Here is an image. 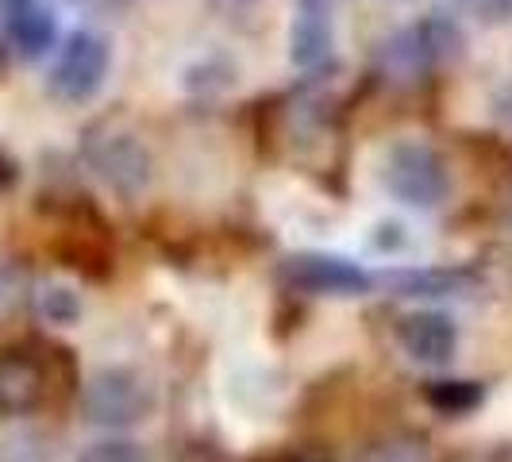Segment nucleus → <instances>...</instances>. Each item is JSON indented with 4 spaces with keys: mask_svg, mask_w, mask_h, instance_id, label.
<instances>
[{
    "mask_svg": "<svg viewBox=\"0 0 512 462\" xmlns=\"http://www.w3.org/2000/svg\"><path fill=\"white\" fill-rule=\"evenodd\" d=\"M382 189L405 208H439L447 201L451 174L443 154L424 139H401L382 158Z\"/></svg>",
    "mask_w": 512,
    "mask_h": 462,
    "instance_id": "1",
    "label": "nucleus"
},
{
    "mask_svg": "<svg viewBox=\"0 0 512 462\" xmlns=\"http://www.w3.org/2000/svg\"><path fill=\"white\" fill-rule=\"evenodd\" d=\"M466 51V31L459 20L428 12L424 20L397 31L382 43V70L393 77H420L436 66H447Z\"/></svg>",
    "mask_w": 512,
    "mask_h": 462,
    "instance_id": "2",
    "label": "nucleus"
},
{
    "mask_svg": "<svg viewBox=\"0 0 512 462\" xmlns=\"http://www.w3.org/2000/svg\"><path fill=\"white\" fill-rule=\"evenodd\" d=\"M154 412V389L139 370L101 366L81 385V416L97 428H131Z\"/></svg>",
    "mask_w": 512,
    "mask_h": 462,
    "instance_id": "3",
    "label": "nucleus"
},
{
    "mask_svg": "<svg viewBox=\"0 0 512 462\" xmlns=\"http://www.w3.org/2000/svg\"><path fill=\"white\" fill-rule=\"evenodd\" d=\"M108 70H112V43L93 27H77L58 43L47 89L62 104H85L104 89Z\"/></svg>",
    "mask_w": 512,
    "mask_h": 462,
    "instance_id": "4",
    "label": "nucleus"
},
{
    "mask_svg": "<svg viewBox=\"0 0 512 462\" xmlns=\"http://www.w3.org/2000/svg\"><path fill=\"white\" fill-rule=\"evenodd\" d=\"M278 278L285 289L305 293V297H366L374 289V274L362 270L359 262L347 255H332V251H297V255L282 258Z\"/></svg>",
    "mask_w": 512,
    "mask_h": 462,
    "instance_id": "5",
    "label": "nucleus"
},
{
    "mask_svg": "<svg viewBox=\"0 0 512 462\" xmlns=\"http://www.w3.org/2000/svg\"><path fill=\"white\" fill-rule=\"evenodd\" d=\"M85 162L97 178L120 193V197H139L154 178L151 154L147 147L124 128H93L85 135Z\"/></svg>",
    "mask_w": 512,
    "mask_h": 462,
    "instance_id": "6",
    "label": "nucleus"
},
{
    "mask_svg": "<svg viewBox=\"0 0 512 462\" xmlns=\"http://www.w3.org/2000/svg\"><path fill=\"white\" fill-rule=\"evenodd\" d=\"M397 343L420 366H447L459 351V324L439 308L405 312L397 320Z\"/></svg>",
    "mask_w": 512,
    "mask_h": 462,
    "instance_id": "7",
    "label": "nucleus"
},
{
    "mask_svg": "<svg viewBox=\"0 0 512 462\" xmlns=\"http://www.w3.org/2000/svg\"><path fill=\"white\" fill-rule=\"evenodd\" d=\"M47 397V366L27 347L0 351V416H27Z\"/></svg>",
    "mask_w": 512,
    "mask_h": 462,
    "instance_id": "8",
    "label": "nucleus"
},
{
    "mask_svg": "<svg viewBox=\"0 0 512 462\" xmlns=\"http://www.w3.org/2000/svg\"><path fill=\"white\" fill-rule=\"evenodd\" d=\"M0 20L12 51L35 62L58 47V16L43 0H0Z\"/></svg>",
    "mask_w": 512,
    "mask_h": 462,
    "instance_id": "9",
    "label": "nucleus"
},
{
    "mask_svg": "<svg viewBox=\"0 0 512 462\" xmlns=\"http://www.w3.org/2000/svg\"><path fill=\"white\" fill-rule=\"evenodd\" d=\"M382 282L393 297H409V301H439V297H466L478 278L466 266H397L385 270Z\"/></svg>",
    "mask_w": 512,
    "mask_h": 462,
    "instance_id": "10",
    "label": "nucleus"
},
{
    "mask_svg": "<svg viewBox=\"0 0 512 462\" xmlns=\"http://www.w3.org/2000/svg\"><path fill=\"white\" fill-rule=\"evenodd\" d=\"M335 54V31H332V8L328 4H312L301 0L289 24V58L297 70H320L328 66Z\"/></svg>",
    "mask_w": 512,
    "mask_h": 462,
    "instance_id": "11",
    "label": "nucleus"
},
{
    "mask_svg": "<svg viewBox=\"0 0 512 462\" xmlns=\"http://www.w3.org/2000/svg\"><path fill=\"white\" fill-rule=\"evenodd\" d=\"M424 401L439 416H466L486 401V385L470 382V378H436L424 385Z\"/></svg>",
    "mask_w": 512,
    "mask_h": 462,
    "instance_id": "12",
    "label": "nucleus"
},
{
    "mask_svg": "<svg viewBox=\"0 0 512 462\" xmlns=\"http://www.w3.org/2000/svg\"><path fill=\"white\" fill-rule=\"evenodd\" d=\"M35 312L54 324V328H70L81 320V297H77L70 285L62 282H47L35 289Z\"/></svg>",
    "mask_w": 512,
    "mask_h": 462,
    "instance_id": "13",
    "label": "nucleus"
},
{
    "mask_svg": "<svg viewBox=\"0 0 512 462\" xmlns=\"http://www.w3.org/2000/svg\"><path fill=\"white\" fill-rule=\"evenodd\" d=\"M359 462H432V451L420 436L409 432H397V436H385L378 443H370L359 455Z\"/></svg>",
    "mask_w": 512,
    "mask_h": 462,
    "instance_id": "14",
    "label": "nucleus"
},
{
    "mask_svg": "<svg viewBox=\"0 0 512 462\" xmlns=\"http://www.w3.org/2000/svg\"><path fill=\"white\" fill-rule=\"evenodd\" d=\"M77 462H147V451L135 443V439H120V436H108L89 443Z\"/></svg>",
    "mask_w": 512,
    "mask_h": 462,
    "instance_id": "15",
    "label": "nucleus"
},
{
    "mask_svg": "<svg viewBox=\"0 0 512 462\" xmlns=\"http://www.w3.org/2000/svg\"><path fill=\"white\" fill-rule=\"evenodd\" d=\"M20 297H24V278L8 262H0V312H8Z\"/></svg>",
    "mask_w": 512,
    "mask_h": 462,
    "instance_id": "16",
    "label": "nucleus"
},
{
    "mask_svg": "<svg viewBox=\"0 0 512 462\" xmlns=\"http://www.w3.org/2000/svg\"><path fill=\"white\" fill-rule=\"evenodd\" d=\"M462 4H470L474 12H482L489 20H501V16H509L512 0H462Z\"/></svg>",
    "mask_w": 512,
    "mask_h": 462,
    "instance_id": "17",
    "label": "nucleus"
},
{
    "mask_svg": "<svg viewBox=\"0 0 512 462\" xmlns=\"http://www.w3.org/2000/svg\"><path fill=\"white\" fill-rule=\"evenodd\" d=\"M493 116H497L501 124H509V128H512V81L497 89V97H493Z\"/></svg>",
    "mask_w": 512,
    "mask_h": 462,
    "instance_id": "18",
    "label": "nucleus"
},
{
    "mask_svg": "<svg viewBox=\"0 0 512 462\" xmlns=\"http://www.w3.org/2000/svg\"><path fill=\"white\" fill-rule=\"evenodd\" d=\"M282 462H335L328 451H320V447H305V451H293V455H285Z\"/></svg>",
    "mask_w": 512,
    "mask_h": 462,
    "instance_id": "19",
    "label": "nucleus"
},
{
    "mask_svg": "<svg viewBox=\"0 0 512 462\" xmlns=\"http://www.w3.org/2000/svg\"><path fill=\"white\" fill-rule=\"evenodd\" d=\"M12 181H16V166L0 154V189H4V185H12Z\"/></svg>",
    "mask_w": 512,
    "mask_h": 462,
    "instance_id": "20",
    "label": "nucleus"
},
{
    "mask_svg": "<svg viewBox=\"0 0 512 462\" xmlns=\"http://www.w3.org/2000/svg\"><path fill=\"white\" fill-rule=\"evenodd\" d=\"M455 462H489V459H478V455H466V459H455Z\"/></svg>",
    "mask_w": 512,
    "mask_h": 462,
    "instance_id": "21",
    "label": "nucleus"
},
{
    "mask_svg": "<svg viewBox=\"0 0 512 462\" xmlns=\"http://www.w3.org/2000/svg\"><path fill=\"white\" fill-rule=\"evenodd\" d=\"M312 4H328V8H332V0H312Z\"/></svg>",
    "mask_w": 512,
    "mask_h": 462,
    "instance_id": "22",
    "label": "nucleus"
}]
</instances>
